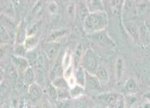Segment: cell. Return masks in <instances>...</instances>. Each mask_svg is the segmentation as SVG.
Instances as JSON below:
<instances>
[{"mask_svg":"<svg viewBox=\"0 0 150 108\" xmlns=\"http://www.w3.org/2000/svg\"><path fill=\"white\" fill-rule=\"evenodd\" d=\"M50 83H51V84H52V86L58 90H60V89H70L69 83H68V80L64 78L63 76H61V77H57L56 79H53L52 81H50Z\"/></svg>","mask_w":150,"mask_h":108,"instance_id":"f1b7e54d","label":"cell"},{"mask_svg":"<svg viewBox=\"0 0 150 108\" xmlns=\"http://www.w3.org/2000/svg\"><path fill=\"white\" fill-rule=\"evenodd\" d=\"M26 48L24 47V45H14V49H13V55L21 56V57H26L27 55Z\"/></svg>","mask_w":150,"mask_h":108,"instance_id":"e575fe53","label":"cell"},{"mask_svg":"<svg viewBox=\"0 0 150 108\" xmlns=\"http://www.w3.org/2000/svg\"><path fill=\"white\" fill-rule=\"evenodd\" d=\"M61 43L60 42H47L45 43L44 47V52L50 61V63H53L54 61L59 57V53H60Z\"/></svg>","mask_w":150,"mask_h":108,"instance_id":"277c9868","label":"cell"},{"mask_svg":"<svg viewBox=\"0 0 150 108\" xmlns=\"http://www.w3.org/2000/svg\"><path fill=\"white\" fill-rule=\"evenodd\" d=\"M21 105V100L20 96L18 95L16 92H13L10 96V101H9V108H20Z\"/></svg>","mask_w":150,"mask_h":108,"instance_id":"d590c367","label":"cell"},{"mask_svg":"<svg viewBox=\"0 0 150 108\" xmlns=\"http://www.w3.org/2000/svg\"><path fill=\"white\" fill-rule=\"evenodd\" d=\"M86 6L89 13H97V12H107L103 6V1L101 0H87Z\"/></svg>","mask_w":150,"mask_h":108,"instance_id":"5bb4252c","label":"cell"},{"mask_svg":"<svg viewBox=\"0 0 150 108\" xmlns=\"http://www.w3.org/2000/svg\"><path fill=\"white\" fill-rule=\"evenodd\" d=\"M44 2L42 1H36L34 4V7L32 8V11H30V13H32V15L33 16H37V15L40 14V12L42 11V9H44Z\"/></svg>","mask_w":150,"mask_h":108,"instance_id":"f35d334b","label":"cell"},{"mask_svg":"<svg viewBox=\"0 0 150 108\" xmlns=\"http://www.w3.org/2000/svg\"><path fill=\"white\" fill-rule=\"evenodd\" d=\"M1 10H2L1 14H4L13 19L15 17V11L12 1H1Z\"/></svg>","mask_w":150,"mask_h":108,"instance_id":"44dd1931","label":"cell"},{"mask_svg":"<svg viewBox=\"0 0 150 108\" xmlns=\"http://www.w3.org/2000/svg\"><path fill=\"white\" fill-rule=\"evenodd\" d=\"M96 77L102 84L108 83V81H109V72H108L107 67L103 66V65H99L97 71H96Z\"/></svg>","mask_w":150,"mask_h":108,"instance_id":"ffe728a7","label":"cell"},{"mask_svg":"<svg viewBox=\"0 0 150 108\" xmlns=\"http://www.w3.org/2000/svg\"><path fill=\"white\" fill-rule=\"evenodd\" d=\"M11 61H12L13 67H14L15 69H16V71L21 75H23V72L26 70L27 68L30 67V63H28V61H27L26 57H21V56H16L12 54Z\"/></svg>","mask_w":150,"mask_h":108,"instance_id":"ba28073f","label":"cell"},{"mask_svg":"<svg viewBox=\"0 0 150 108\" xmlns=\"http://www.w3.org/2000/svg\"><path fill=\"white\" fill-rule=\"evenodd\" d=\"M148 2L146 1H138L136 2V13L137 14H140V13H144V12L148 10Z\"/></svg>","mask_w":150,"mask_h":108,"instance_id":"ab89813d","label":"cell"},{"mask_svg":"<svg viewBox=\"0 0 150 108\" xmlns=\"http://www.w3.org/2000/svg\"><path fill=\"white\" fill-rule=\"evenodd\" d=\"M133 12L136 13V7H135V2L133 1H124V6H123V10H122V14H123V17L125 16H131L133 14Z\"/></svg>","mask_w":150,"mask_h":108,"instance_id":"4dcf8cb0","label":"cell"},{"mask_svg":"<svg viewBox=\"0 0 150 108\" xmlns=\"http://www.w3.org/2000/svg\"><path fill=\"white\" fill-rule=\"evenodd\" d=\"M0 39H1V45H7L11 41V34L2 25L0 26Z\"/></svg>","mask_w":150,"mask_h":108,"instance_id":"836d02e7","label":"cell"},{"mask_svg":"<svg viewBox=\"0 0 150 108\" xmlns=\"http://www.w3.org/2000/svg\"><path fill=\"white\" fill-rule=\"evenodd\" d=\"M139 35H140V40L144 43H149L150 41V28L146 23H143L139 27Z\"/></svg>","mask_w":150,"mask_h":108,"instance_id":"4316f807","label":"cell"},{"mask_svg":"<svg viewBox=\"0 0 150 108\" xmlns=\"http://www.w3.org/2000/svg\"><path fill=\"white\" fill-rule=\"evenodd\" d=\"M41 108H52V105L50 103L48 98H45L44 101H42V105H41Z\"/></svg>","mask_w":150,"mask_h":108,"instance_id":"f6af8a7d","label":"cell"},{"mask_svg":"<svg viewBox=\"0 0 150 108\" xmlns=\"http://www.w3.org/2000/svg\"><path fill=\"white\" fill-rule=\"evenodd\" d=\"M109 23V17L107 12H97V13H89L86 17L85 22L83 23V28L85 33L90 35L97 34L105 30Z\"/></svg>","mask_w":150,"mask_h":108,"instance_id":"6da1fadb","label":"cell"},{"mask_svg":"<svg viewBox=\"0 0 150 108\" xmlns=\"http://www.w3.org/2000/svg\"><path fill=\"white\" fill-rule=\"evenodd\" d=\"M85 90L91 93L100 94L101 92V83L96 77V75H91L86 71V83H85Z\"/></svg>","mask_w":150,"mask_h":108,"instance_id":"5b68a950","label":"cell"},{"mask_svg":"<svg viewBox=\"0 0 150 108\" xmlns=\"http://www.w3.org/2000/svg\"><path fill=\"white\" fill-rule=\"evenodd\" d=\"M124 96V103L126 108H136V105L138 104V96L136 93L125 94Z\"/></svg>","mask_w":150,"mask_h":108,"instance_id":"cb8c5ba5","label":"cell"},{"mask_svg":"<svg viewBox=\"0 0 150 108\" xmlns=\"http://www.w3.org/2000/svg\"><path fill=\"white\" fill-rule=\"evenodd\" d=\"M61 59H62V55L59 56L52 63V65H50V69H49V72H48V77L50 79V81H52L53 79H56L57 77L63 76V68H62Z\"/></svg>","mask_w":150,"mask_h":108,"instance_id":"52a82bcc","label":"cell"},{"mask_svg":"<svg viewBox=\"0 0 150 108\" xmlns=\"http://www.w3.org/2000/svg\"><path fill=\"white\" fill-rule=\"evenodd\" d=\"M86 92V90L84 86H81L79 84H76L75 86L70 89V93H71V98L72 100H77L81 96H83Z\"/></svg>","mask_w":150,"mask_h":108,"instance_id":"1f68e13d","label":"cell"},{"mask_svg":"<svg viewBox=\"0 0 150 108\" xmlns=\"http://www.w3.org/2000/svg\"><path fill=\"white\" fill-rule=\"evenodd\" d=\"M46 11L51 17H56L59 13V6L57 1H48L46 4Z\"/></svg>","mask_w":150,"mask_h":108,"instance_id":"f546056e","label":"cell"},{"mask_svg":"<svg viewBox=\"0 0 150 108\" xmlns=\"http://www.w3.org/2000/svg\"><path fill=\"white\" fill-rule=\"evenodd\" d=\"M113 108H126V106H125V103H124V96H123V95L119 98V101L116 102V104L113 106Z\"/></svg>","mask_w":150,"mask_h":108,"instance_id":"ee69618b","label":"cell"},{"mask_svg":"<svg viewBox=\"0 0 150 108\" xmlns=\"http://www.w3.org/2000/svg\"><path fill=\"white\" fill-rule=\"evenodd\" d=\"M42 95V89L37 83H34L28 86V96L32 102H37L41 98Z\"/></svg>","mask_w":150,"mask_h":108,"instance_id":"2e32d148","label":"cell"},{"mask_svg":"<svg viewBox=\"0 0 150 108\" xmlns=\"http://www.w3.org/2000/svg\"><path fill=\"white\" fill-rule=\"evenodd\" d=\"M90 38L93 39V41H95L97 45L105 47V48H113L115 45V42L113 41V39L109 36V34L103 30L97 34L90 35Z\"/></svg>","mask_w":150,"mask_h":108,"instance_id":"3957f363","label":"cell"},{"mask_svg":"<svg viewBox=\"0 0 150 108\" xmlns=\"http://www.w3.org/2000/svg\"><path fill=\"white\" fill-rule=\"evenodd\" d=\"M46 91H47V94H48L49 98L57 103V102H58V89H56V88L50 83V84L47 86Z\"/></svg>","mask_w":150,"mask_h":108,"instance_id":"8d00e7d4","label":"cell"},{"mask_svg":"<svg viewBox=\"0 0 150 108\" xmlns=\"http://www.w3.org/2000/svg\"><path fill=\"white\" fill-rule=\"evenodd\" d=\"M26 38H27V26L26 24H25V22L22 21L21 24H19L16 34H15V37H14L15 45H23Z\"/></svg>","mask_w":150,"mask_h":108,"instance_id":"7c38bea8","label":"cell"},{"mask_svg":"<svg viewBox=\"0 0 150 108\" xmlns=\"http://www.w3.org/2000/svg\"><path fill=\"white\" fill-rule=\"evenodd\" d=\"M93 108H105V107H103L102 105H96V106H94Z\"/></svg>","mask_w":150,"mask_h":108,"instance_id":"f907efd6","label":"cell"},{"mask_svg":"<svg viewBox=\"0 0 150 108\" xmlns=\"http://www.w3.org/2000/svg\"><path fill=\"white\" fill-rule=\"evenodd\" d=\"M67 100H72L70 89L58 90V101H67Z\"/></svg>","mask_w":150,"mask_h":108,"instance_id":"74e56055","label":"cell"},{"mask_svg":"<svg viewBox=\"0 0 150 108\" xmlns=\"http://www.w3.org/2000/svg\"><path fill=\"white\" fill-rule=\"evenodd\" d=\"M79 108H87V107H86V105H82V106H79Z\"/></svg>","mask_w":150,"mask_h":108,"instance_id":"816d5d0a","label":"cell"},{"mask_svg":"<svg viewBox=\"0 0 150 108\" xmlns=\"http://www.w3.org/2000/svg\"><path fill=\"white\" fill-rule=\"evenodd\" d=\"M122 96L120 93H105V94H98L97 98L101 102L102 104L109 108H113V106L116 104V102L119 101V98Z\"/></svg>","mask_w":150,"mask_h":108,"instance_id":"8992f818","label":"cell"},{"mask_svg":"<svg viewBox=\"0 0 150 108\" xmlns=\"http://www.w3.org/2000/svg\"><path fill=\"white\" fill-rule=\"evenodd\" d=\"M74 76H75V79H76L77 84L85 88V83H86V70H85L82 66H79V67L75 68Z\"/></svg>","mask_w":150,"mask_h":108,"instance_id":"603a6c76","label":"cell"},{"mask_svg":"<svg viewBox=\"0 0 150 108\" xmlns=\"http://www.w3.org/2000/svg\"><path fill=\"white\" fill-rule=\"evenodd\" d=\"M38 42H39V37L38 36H27V38L24 41V47L26 48V50L30 52V51H34L36 50L38 45Z\"/></svg>","mask_w":150,"mask_h":108,"instance_id":"7402d4cb","label":"cell"},{"mask_svg":"<svg viewBox=\"0 0 150 108\" xmlns=\"http://www.w3.org/2000/svg\"><path fill=\"white\" fill-rule=\"evenodd\" d=\"M13 7H14V11H15V16H20V14L22 13V1H19V0H13Z\"/></svg>","mask_w":150,"mask_h":108,"instance_id":"b9f144b4","label":"cell"},{"mask_svg":"<svg viewBox=\"0 0 150 108\" xmlns=\"http://www.w3.org/2000/svg\"><path fill=\"white\" fill-rule=\"evenodd\" d=\"M22 79L23 81L25 82V84L28 86L36 83V74H35V70L32 67H28L26 70L23 72Z\"/></svg>","mask_w":150,"mask_h":108,"instance_id":"d6986e66","label":"cell"},{"mask_svg":"<svg viewBox=\"0 0 150 108\" xmlns=\"http://www.w3.org/2000/svg\"><path fill=\"white\" fill-rule=\"evenodd\" d=\"M61 62H62V68H63V70H65L67 68H69L70 66L73 65V54H72V52L70 50H67L62 54Z\"/></svg>","mask_w":150,"mask_h":108,"instance_id":"83f0119b","label":"cell"},{"mask_svg":"<svg viewBox=\"0 0 150 108\" xmlns=\"http://www.w3.org/2000/svg\"><path fill=\"white\" fill-rule=\"evenodd\" d=\"M41 29V21L36 20L34 22H32L27 26V36H37L38 33H40Z\"/></svg>","mask_w":150,"mask_h":108,"instance_id":"484cf974","label":"cell"},{"mask_svg":"<svg viewBox=\"0 0 150 108\" xmlns=\"http://www.w3.org/2000/svg\"><path fill=\"white\" fill-rule=\"evenodd\" d=\"M142 108H150V103H147V102H146V103H144L143 107H142Z\"/></svg>","mask_w":150,"mask_h":108,"instance_id":"681fc988","label":"cell"},{"mask_svg":"<svg viewBox=\"0 0 150 108\" xmlns=\"http://www.w3.org/2000/svg\"><path fill=\"white\" fill-rule=\"evenodd\" d=\"M144 98L147 101V103H150V92H147V93L144 94Z\"/></svg>","mask_w":150,"mask_h":108,"instance_id":"c3c4849f","label":"cell"},{"mask_svg":"<svg viewBox=\"0 0 150 108\" xmlns=\"http://www.w3.org/2000/svg\"><path fill=\"white\" fill-rule=\"evenodd\" d=\"M84 53H85L84 52V45L82 43H77L74 49V51H73V53H72L73 54V65H74L75 68L81 66Z\"/></svg>","mask_w":150,"mask_h":108,"instance_id":"9a60e30c","label":"cell"},{"mask_svg":"<svg viewBox=\"0 0 150 108\" xmlns=\"http://www.w3.org/2000/svg\"><path fill=\"white\" fill-rule=\"evenodd\" d=\"M1 25L6 28V29L10 33V34H16V30H18V27L19 25L16 24V22L14 21L13 17H10V16H7L4 14H1Z\"/></svg>","mask_w":150,"mask_h":108,"instance_id":"30bf717a","label":"cell"},{"mask_svg":"<svg viewBox=\"0 0 150 108\" xmlns=\"http://www.w3.org/2000/svg\"><path fill=\"white\" fill-rule=\"evenodd\" d=\"M124 28L126 30L129 36L132 37V39L136 42L140 41V35H139V27L136 25V23L134 22H127L124 24Z\"/></svg>","mask_w":150,"mask_h":108,"instance_id":"4fadbf2b","label":"cell"},{"mask_svg":"<svg viewBox=\"0 0 150 108\" xmlns=\"http://www.w3.org/2000/svg\"><path fill=\"white\" fill-rule=\"evenodd\" d=\"M124 71H125L124 61L121 56H119V57H116L115 64H114V75H115L116 80H121V79H122V77H123V75H124Z\"/></svg>","mask_w":150,"mask_h":108,"instance_id":"ac0fdd59","label":"cell"},{"mask_svg":"<svg viewBox=\"0 0 150 108\" xmlns=\"http://www.w3.org/2000/svg\"><path fill=\"white\" fill-rule=\"evenodd\" d=\"M68 83H69V86H70V89L77 84V82H76V79H75V76H73L72 78L69 79V80H68Z\"/></svg>","mask_w":150,"mask_h":108,"instance_id":"bcb514c9","label":"cell"},{"mask_svg":"<svg viewBox=\"0 0 150 108\" xmlns=\"http://www.w3.org/2000/svg\"><path fill=\"white\" fill-rule=\"evenodd\" d=\"M8 89V86H7V82L6 81H1V95H4L6 94V91Z\"/></svg>","mask_w":150,"mask_h":108,"instance_id":"7dc6e473","label":"cell"},{"mask_svg":"<svg viewBox=\"0 0 150 108\" xmlns=\"http://www.w3.org/2000/svg\"><path fill=\"white\" fill-rule=\"evenodd\" d=\"M81 66H82L87 72H89L91 75H96V71L98 69V59L97 55L95 54L91 50H87L84 53V56H83L82 63H81Z\"/></svg>","mask_w":150,"mask_h":108,"instance_id":"7a4b0ae2","label":"cell"},{"mask_svg":"<svg viewBox=\"0 0 150 108\" xmlns=\"http://www.w3.org/2000/svg\"><path fill=\"white\" fill-rule=\"evenodd\" d=\"M73 102L72 100H67V101H58L56 103V108H72Z\"/></svg>","mask_w":150,"mask_h":108,"instance_id":"60d3db41","label":"cell"},{"mask_svg":"<svg viewBox=\"0 0 150 108\" xmlns=\"http://www.w3.org/2000/svg\"><path fill=\"white\" fill-rule=\"evenodd\" d=\"M65 17L69 22H74L76 20V2L68 1L65 4Z\"/></svg>","mask_w":150,"mask_h":108,"instance_id":"e0dca14e","label":"cell"},{"mask_svg":"<svg viewBox=\"0 0 150 108\" xmlns=\"http://www.w3.org/2000/svg\"><path fill=\"white\" fill-rule=\"evenodd\" d=\"M69 33H70L69 28H58V29L52 30L51 33H49L46 43L47 42H59L58 40H60L61 38L65 37Z\"/></svg>","mask_w":150,"mask_h":108,"instance_id":"8fae6325","label":"cell"},{"mask_svg":"<svg viewBox=\"0 0 150 108\" xmlns=\"http://www.w3.org/2000/svg\"><path fill=\"white\" fill-rule=\"evenodd\" d=\"M89 15V11L87 9L86 1H77L76 2V20L77 22L83 23L85 22L86 17Z\"/></svg>","mask_w":150,"mask_h":108,"instance_id":"9c48e42d","label":"cell"},{"mask_svg":"<svg viewBox=\"0 0 150 108\" xmlns=\"http://www.w3.org/2000/svg\"><path fill=\"white\" fill-rule=\"evenodd\" d=\"M137 88H138V84H137L136 79L128 78L125 82V84H124V92H125V94L135 93L137 91Z\"/></svg>","mask_w":150,"mask_h":108,"instance_id":"d4e9b609","label":"cell"},{"mask_svg":"<svg viewBox=\"0 0 150 108\" xmlns=\"http://www.w3.org/2000/svg\"><path fill=\"white\" fill-rule=\"evenodd\" d=\"M110 9L112 11V14L119 15L123 10V6H124V1L122 0H113V1H110Z\"/></svg>","mask_w":150,"mask_h":108,"instance_id":"d6a6232c","label":"cell"},{"mask_svg":"<svg viewBox=\"0 0 150 108\" xmlns=\"http://www.w3.org/2000/svg\"><path fill=\"white\" fill-rule=\"evenodd\" d=\"M75 74V67L74 65H72V66H70L69 68H67L65 70H63V77L67 80H69L70 78H72L73 76H74Z\"/></svg>","mask_w":150,"mask_h":108,"instance_id":"7bdbcfd3","label":"cell"}]
</instances>
